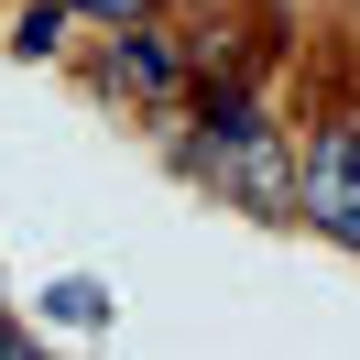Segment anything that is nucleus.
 <instances>
[{
  "label": "nucleus",
  "mask_w": 360,
  "mask_h": 360,
  "mask_svg": "<svg viewBox=\"0 0 360 360\" xmlns=\"http://www.w3.org/2000/svg\"><path fill=\"white\" fill-rule=\"evenodd\" d=\"M55 316H66V328H88V316H110V295H98V284H55Z\"/></svg>",
  "instance_id": "423d86ee"
},
{
  "label": "nucleus",
  "mask_w": 360,
  "mask_h": 360,
  "mask_svg": "<svg viewBox=\"0 0 360 360\" xmlns=\"http://www.w3.org/2000/svg\"><path fill=\"white\" fill-rule=\"evenodd\" d=\"M98 77L131 88V98H164V88H186V55L164 44L153 22H131V33H110V66H98Z\"/></svg>",
  "instance_id": "f03ea898"
},
{
  "label": "nucleus",
  "mask_w": 360,
  "mask_h": 360,
  "mask_svg": "<svg viewBox=\"0 0 360 360\" xmlns=\"http://www.w3.org/2000/svg\"><path fill=\"white\" fill-rule=\"evenodd\" d=\"M0 360H33V338H22V328H11V316H0Z\"/></svg>",
  "instance_id": "0eeeda50"
},
{
  "label": "nucleus",
  "mask_w": 360,
  "mask_h": 360,
  "mask_svg": "<svg viewBox=\"0 0 360 360\" xmlns=\"http://www.w3.org/2000/svg\"><path fill=\"white\" fill-rule=\"evenodd\" d=\"M11 44H22V55H55V44H66V0H33L22 22H11Z\"/></svg>",
  "instance_id": "20e7f679"
},
{
  "label": "nucleus",
  "mask_w": 360,
  "mask_h": 360,
  "mask_svg": "<svg viewBox=\"0 0 360 360\" xmlns=\"http://www.w3.org/2000/svg\"><path fill=\"white\" fill-rule=\"evenodd\" d=\"M349 120H360V110H349Z\"/></svg>",
  "instance_id": "6e6552de"
},
{
  "label": "nucleus",
  "mask_w": 360,
  "mask_h": 360,
  "mask_svg": "<svg viewBox=\"0 0 360 360\" xmlns=\"http://www.w3.org/2000/svg\"><path fill=\"white\" fill-rule=\"evenodd\" d=\"M219 186H229V197H251L262 219H284V207H295V175H284V142H262V131H240V142H229Z\"/></svg>",
  "instance_id": "7ed1b4c3"
},
{
  "label": "nucleus",
  "mask_w": 360,
  "mask_h": 360,
  "mask_svg": "<svg viewBox=\"0 0 360 360\" xmlns=\"http://www.w3.org/2000/svg\"><path fill=\"white\" fill-rule=\"evenodd\" d=\"M295 207H306L328 240L360 251V120H338V131L306 142V164H295Z\"/></svg>",
  "instance_id": "f257e3e1"
},
{
  "label": "nucleus",
  "mask_w": 360,
  "mask_h": 360,
  "mask_svg": "<svg viewBox=\"0 0 360 360\" xmlns=\"http://www.w3.org/2000/svg\"><path fill=\"white\" fill-rule=\"evenodd\" d=\"M66 11H88V22H110V33H131V22H153V0H66Z\"/></svg>",
  "instance_id": "39448f33"
}]
</instances>
